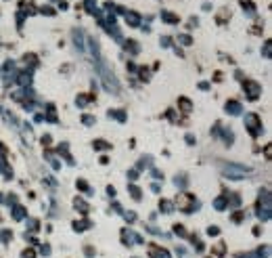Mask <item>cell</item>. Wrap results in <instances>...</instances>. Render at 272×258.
<instances>
[{"label":"cell","mask_w":272,"mask_h":258,"mask_svg":"<svg viewBox=\"0 0 272 258\" xmlns=\"http://www.w3.org/2000/svg\"><path fill=\"white\" fill-rule=\"evenodd\" d=\"M226 109H230V111H239V105L237 103H230V105H226Z\"/></svg>","instance_id":"obj_1"}]
</instances>
